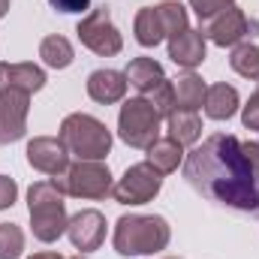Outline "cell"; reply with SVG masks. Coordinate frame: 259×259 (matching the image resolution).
I'll list each match as a JSON object with an SVG mask.
<instances>
[{"label": "cell", "mask_w": 259, "mask_h": 259, "mask_svg": "<svg viewBox=\"0 0 259 259\" xmlns=\"http://www.w3.org/2000/svg\"><path fill=\"white\" fill-rule=\"evenodd\" d=\"M187 184L217 205L259 217V145L226 133L208 136L184 157Z\"/></svg>", "instance_id": "6da1fadb"}, {"label": "cell", "mask_w": 259, "mask_h": 259, "mask_svg": "<svg viewBox=\"0 0 259 259\" xmlns=\"http://www.w3.org/2000/svg\"><path fill=\"white\" fill-rule=\"evenodd\" d=\"M172 238L169 223L160 214H127L115 223V250L121 256H148L157 250H166Z\"/></svg>", "instance_id": "7a4b0ae2"}, {"label": "cell", "mask_w": 259, "mask_h": 259, "mask_svg": "<svg viewBox=\"0 0 259 259\" xmlns=\"http://www.w3.org/2000/svg\"><path fill=\"white\" fill-rule=\"evenodd\" d=\"M27 208H30V226L33 235L42 244L58 241L66 232V205H64V193L52 184V181H36L27 190Z\"/></svg>", "instance_id": "3957f363"}, {"label": "cell", "mask_w": 259, "mask_h": 259, "mask_svg": "<svg viewBox=\"0 0 259 259\" xmlns=\"http://www.w3.org/2000/svg\"><path fill=\"white\" fill-rule=\"evenodd\" d=\"M58 139L75 160H106V154L112 151V133L106 130V124L81 112L66 115Z\"/></svg>", "instance_id": "277c9868"}, {"label": "cell", "mask_w": 259, "mask_h": 259, "mask_svg": "<svg viewBox=\"0 0 259 259\" xmlns=\"http://www.w3.org/2000/svg\"><path fill=\"white\" fill-rule=\"evenodd\" d=\"M52 184L64 196L75 199H106L112 193V172L103 160H78L64 175H55Z\"/></svg>", "instance_id": "5b68a950"}, {"label": "cell", "mask_w": 259, "mask_h": 259, "mask_svg": "<svg viewBox=\"0 0 259 259\" xmlns=\"http://www.w3.org/2000/svg\"><path fill=\"white\" fill-rule=\"evenodd\" d=\"M118 133L130 148H151L160 139V112L145 97L127 100L118 115Z\"/></svg>", "instance_id": "8992f818"}, {"label": "cell", "mask_w": 259, "mask_h": 259, "mask_svg": "<svg viewBox=\"0 0 259 259\" xmlns=\"http://www.w3.org/2000/svg\"><path fill=\"white\" fill-rule=\"evenodd\" d=\"M75 33H78L81 46L91 49L100 58H112V55H118L124 49V39H121V33H118V27H115V21H112V15H109L106 6L91 9L78 21V30Z\"/></svg>", "instance_id": "52a82bcc"}, {"label": "cell", "mask_w": 259, "mask_h": 259, "mask_svg": "<svg viewBox=\"0 0 259 259\" xmlns=\"http://www.w3.org/2000/svg\"><path fill=\"white\" fill-rule=\"evenodd\" d=\"M202 36L205 39H211L214 46H238V42H244L247 36H253L256 33V21H250L238 6H226L223 12H217V15H211L208 21H202Z\"/></svg>", "instance_id": "ba28073f"}, {"label": "cell", "mask_w": 259, "mask_h": 259, "mask_svg": "<svg viewBox=\"0 0 259 259\" xmlns=\"http://www.w3.org/2000/svg\"><path fill=\"white\" fill-rule=\"evenodd\" d=\"M160 187H163V175L145 160V163H136L124 172V178L112 187V196L121 205H145L160 193Z\"/></svg>", "instance_id": "9c48e42d"}, {"label": "cell", "mask_w": 259, "mask_h": 259, "mask_svg": "<svg viewBox=\"0 0 259 259\" xmlns=\"http://www.w3.org/2000/svg\"><path fill=\"white\" fill-rule=\"evenodd\" d=\"M30 94L18 88L0 91V145H12L27 133Z\"/></svg>", "instance_id": "30bf717a"}, {"label": "cell", "mask_w": 259, "mask_h": 259, "mask_svg": "<svg viewBox=\"0 0 259 259\" xmlns=\"http://www.w3.org/2000/svg\"><path fill=\"white\" fill-rule=\"evenodd\" d=\"M27 163H30L36 172L55 178V175H64L66 169H69V151L64 148L61 139L36 136V139L27 142Z\"/></svg>", "instance_id": "8fae6325"}, {"label": "cell", "mask_w": 259, "mask_h": 259, "mask_svg": "<svg viewBox=\"0 0 259 259\" xmlns=\"http://www.w3.org/2000/svg\"><path fill=\"white\" fill-rule=\"evenodd\" d=\"M66 235H69L72 247L81 253L100 250V244L106 241V217L94 208H84L66 223Z\"/></svg>", "instance_id": "7c38bea8"}, {"label": "cell", "mask_w": 259, "mask_h": 259, "mask_svg": "<svg viewBox=\"0 0 259 259\" xmlns=\"http://www.w3.org/2000/svg\"><path fill=\"white\" fill-rule=\"evenodd\" d=\"M127 94V75L118 69H94L88 75V97L100 106L121 103Z\"/></svg>", "instance_id": "4fadbf2b"}, {"label": "cell", "mask_w": 259, "mask_h": 259, "mask_svg": "<svg viewBox=\"0 0 259 259\" xmlns=\"http://www.w3.org/2000/svg\"><path fill=\"white\" fill-rule=\"evenodd\" d=\"M169 58L184 69H196L205 61V36L202 30H181L175 36H169Z\"/></svg>", "instance_id": "5bb4252c"}, {"label": "cell", "mask_w": 259, "mask_h": 259, "mask_svg": "<svg viewBox=\"0 0 259 259\" xmlns=\"http://www.w3.org/2000/svg\"><path fill=\"white\" fill-rule=\"evenodd\" d=\"M124 75H127V84H133L142 97H151L160 84L169 81L166 72H163V66L157 64L154 58H136V61H130Z\"/></svg>", "instance_id": "9a60e30c"}, {"label": "cell", "mask_w": 259, "mask_h": 259, "mask_svg": "<svg viewBox=\"0 0 259 259\" xmlns=\"http://www.w3.org/2000/svg\"><path fill=\"white\" fill-rule=\"evenodd\" d=\"M46 84V72L36 64H0V91L18 88L27 94H36Z\"/></svg>", "instance_id": "2e32d148"}, {"label": "cell", "mask_w": 259, "mask_h": 259, "mask_svg": "<svg viewBox=\"0 0 259 259\" xmlns=\"http://www.w3.org/2000/svg\"><path fill=\"white\" fill-rule=\"evenodd\" d=\"M133 33H136V42H139V46H145V49H154L157 42H163V39L169 36L157 6H142V9L136 12Z\"/></svg>", "instance_id": "e0dca14e"}, {"label": "cell", "mask_w": 259, "mask_h": 259, "mask_svg": "<svg viewBox=\"0 0 259 259\" xmlns=\"http://www.w3.org/2000/svg\"><path fill=\"white\" fill-rule=\"evenodd\" d=\"M235 112H238V91L232 84L220 81L205 91V115L211 121H229Z\"/></svg>", "instance_id": "ac0fdd59"}, {"label": "cell", "mask_w": 259, "mask_h": 259, "mask_svg": "<svg viewBox=\"0 0 259 259\" xmlns=\"http://www.w3.org/2000/svg\"><path fill=\"white\" fill-rule=\"evenodd\" d=\"M175 88V109H184V112H196L199 106H205V81L196 75L193 69H187L184 75H178L172 81Z\"/></svg>", "instance_id": "d6986e66"}, {"label": "cell", "mask_w": 259, "mask_h": 259, "mask_svg": "<svg viewBox=\"0 0 259 259\" xmlns=\"http://www.w3.org/2000/svg\"><path fill=\"white\" fill-rule=\"evenodd\" d=\"M148 151V163L160 172V175H169V172H175L178 166H181V160H184V148L175 142V139H157L151 148H145Z\"/></svg>", "instance_id": "ffe728a7"}, {"label": "cell", "mask_w": 259, "mask_h": 259, "mask_svg": "<svg viewBox=\"0 0 259 259\" xmlns=\"http://www.w3.org/2000/svg\"><path fill=\"white\" fill-rule=\"evenodd\" d=\"M166 121H169V139H175L181 148H184V145H193V142H199V136H202V118H199L196 112L175 109Z\"/></svg>", "instance_id": "44dd1931"}, {"label": "cell", "mask_w": 259, "mask_h": 259, "mask_svg": "<svg viewBox=\"0 0 259 259\" xmlns=\"http://www.w3.org/2000/svg\"><path fill=\"white\" fill-rule=\"evenodd\" d=\"M39 58L46 61V66H52V69H66V66L72 64L75 55H72V46H69L66 36L52 33V36H46L39 42Z\"/></svg>", "instance_id": "7402d4cb"}, {"label": "cell", "mask_w": 259, "mask_h": 259, "mask_svg": "<svg viewBox=\"0 0 259 259\" xmlns=\"http://www.w3.org/2000/svg\"><path fill=\"white\" fill-rule=\"evenodd\" d=\"M229 66L238 75H244V78H259V46H253V42H238L232 49Z\"/></svg>", "instance_id": "603a6c76"}, {"label": "cell", "mask_w": 259, "mask_h": 259, "mask_svg": "<svg viewBox=\"0 0 259 259\" xmlns=\"http://www.w3.org/2000/svg\"><path fill=\"white\" fill-rule=\"evenodd\" d=\"M24 253V232L15 223H0V259H18Z\"/></svg>", "instance_id": "cb8c5ba5"}, {"label": "cell", "mask_w": 259, "mask_h": 259, "mask_svg": "<svg viewBox=\"0 0 259 259\" xmlns=\"http://www.w3.org/2000/svg\"><path fill=\"white\" fill-rule=\"evenodd\" d=\"M157 9H160V18H163L169 36L187 30V9H184L181 3H175V0H163V3H157Z\"/></svg>", "instance_id": "d4e9b609"}, {"label": "cell", "mask_w": 259, "mask_h": 259, "mask_svg": "<svg viewBox=\"0 0 259 259\" xmlns=\"http://www.w3.org/2000/svg\"><path fill=\"white\" fill-rule=\"evenodd\" d=\"M190 6L196 9L199 21H208L211 15H217V12H223L226 6H232V0H190Z\"/></svg>", "instance_id": "484cf974"}, {"label": "cell", "mask_w": 259, "mask_h": 259, "mask_svg": "<svg viewBox=\"0 0 259 259\" xmlns=\"http://www.w3.org/2000/svg\"><path fill=\"white\" fill-rule=\"evenodd\" d=\"M15 196H18V184L9 175H0V211L12 208L15 205Z\"/></svg>", "instance_id": "4316f807"}, {"label": "cell", "mask_w": 259, "mask_h": 259, "mask_svg": "<svg viewBox=\"0 0 259 259\" xmlns=\"http://www.w3.org/2000/svg\"><path fill=\"white\" fill-rule=\"evenodd\" d=\"M241 121H244V127H247V130H259V88H256V94L250 97V103L244 106Z\"/></svg>", "instance_id": "83f0119b"}, {"label": "cell", "mask_w": 259, "mask_h": 259, "mask_svg": "<svg viewBox=\"0 0 259 259\" xmlns=\"http://www.w3.org/2000/svg\"><path fill=\"white\" fill-rule=\"evenodd\" d=\"M58 12H84L91 6V0H49Z\"/></svg>", "instance_id": "f1b7e54d"}, {"label": "cell", "mask_w": 259, "mask_h": 259, "mask_svg": "<svg viewBox=\"0 0 259 259\" xmlns=\"http://www.w3.org/2000/svg\"><path fill=\"white\" fill-rule=\"evenodd\" d=\"M30 259H64V256H58V253H36V256H30Z\"/></svg>", "instance_id": "f546056e"}, {"label": "cell", "mask_w": 259, "mask_h": 259, "mask_svg": "<svg viewBox=\"0 0 259 259\" xmlns=\"http://www.w3.org/2000/svg\"><path fill=\"white\" fill-rule=\"evenodd\" d=\"M6 12H9V0H0V18H3Z\"/></svg>", "instance_id": "4dcf8cb0"}, {"label": "cell", "mask_w": 259, "mask_h": 259, "mask_svg": "<svg viewBox=\"0 0 259 259\" xmlns=\"http://www.w3.org/2000/svg\"><path fill=\"white\" fill-rule=\"evenodd\" d=\"M69 259H84V256H81V253H78V256H69Z\"/></svg>", "instance_id": "1f68e13d"}, {"label": "cell", "mask_w": 259, "mask_h": 259, "mask_svg": "<svg viewBox=\"0 0 259 259\" xmlns=\"http://www.w3.org/2000/svg\"><path fill=\"white\" fill-rule=\"evenodd\" d=\"M169 259H181V256H169Z\"/></svg>", "instance_id": "d6a6232c"}, {"label": "cell", "mask_w": 259, "mask_h": 259, "mask_svg": "<svg viewBox=\"0 0 259 259\" xmlns=\"http://www.w3.org/2000/svg\"><path fill=\"white\" fill-rule=\"evenodd\" d=\"M256 145H259V142H256Z\"/></svg>", "instance_id": "836d02e7"}]
</instances>
